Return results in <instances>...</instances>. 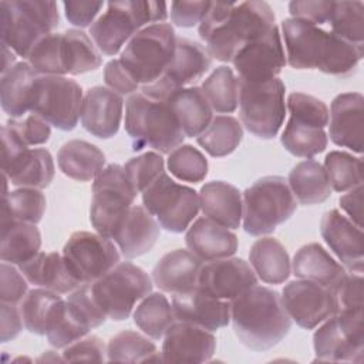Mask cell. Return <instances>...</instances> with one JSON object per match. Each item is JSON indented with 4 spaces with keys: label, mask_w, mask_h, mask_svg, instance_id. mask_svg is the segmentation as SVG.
I'll return each instance as SVG.
<instances>
[{
    "label": "cell",
    "mask_w": 364,
    "mask_h": 364,
    "mask_svg": "<svg viewBox=\"0 0 364 364\" xmlns=\"http://www.w3.org/2000/svg\"><path fill=\"white\" fill-rule=\"evenodd\" d=\"M274 24V13L266 1H210L198 33L210 57L222 63H232L235 54L245 44Z\"/></svg>",
    "instance_id": "1"
},
{
    "label": "cell",
    "mask_w": 364,
    "mask_h": 364,
    "mask_svg": "<svg viewBox=\"0 0 364 364\" xmlns=\"http://www.w3.org/2000/svg\"><path fill=\"white\" fill-rule=\"evenodd\" d=\"M282 31L287 63L296 70L348 75L364 55V46L351 44L309 21L286 18L282 23Z\"/></svg>",
    "instance_id": "2"
},
{
    "label": "cell",
    "mask_w": 364,
    "mask_h": 364,
    "mask_svg": "<svg viewBox=\"0 0 364 364\" xmlns=\"http://www.w3.org/2000/svg\"><path fill=\"white\" fill-rule=\"evenodd\" d=\"M230 320L239 341L253 351L273 348L291 327L280 293L257 284L230 301Z\"/></svg>",
    "instance_id": "3"
},
{
    "label": "cell",
    "mask_w": 364,
    "mask_h": 364,
    "mask_svg": "<svg viewBox=\"0 0 364 364\" xmlns=\"http://www.w3.org/2000/svg\"><path fill=\"white\" fill-rule=\"evenodd\" d=\"M124 127L134 151L149 146L159 154H169L185 139L168 97L149 95L141 90L129 95L125 102Z\"/></svg>",
    "instance_id": "4"
},
{
    "label": "cell",
    "mask_w": 364,
    "mask_h": 364,
    "mask_svg": "<svg viewBox=\"0 0 364 364\" xmlns=\"http://www.w3.org/2000/svg\"><path fill=\"white\" fill-rule=\"evenodd\" d=\"M168 17L165 1H109L90 27V34L104 55H115L134 34L146 26L164 23Z\"/></svg>",
    "instance_id": "5"
},
{
    "label": "cell",
    "mask_w": 364,
    "mask_h": 364,
    "mask_svg": "<svg viewBox=\"0 0 364 364\" xmlns=\"http://www.w3.org/2000/svg\"><path fill=\"white\" fill-rule=\"evenodd\" d=\"M0 7L1 43L23 58L60 23L55 1L3 0Z\"/></svg>",
    "instance_id": "6"
},
{
    "label": "cell",
    "mask_w": 364,
    "mask_h": 364,
    "mask_svg": "<svg viewBox=\"0 0 364 364\" xmlns=\"http://www.w3.org/2000/svg\"><path fill=\"white\" fill-rule=\"evenodd\" d=\"M243 229L252 236L272 233L296 212L297 200L283 176L257 179L242 193Z\"/></svg>",
    "instance_id": "7"
},
{
    "label": "cell",
    "mask_w": 364,
    "mask_h": 364,
    "mask_svg": "<svg viewBox=\"0 0 364 364\" xmlns=\"http://www.w3.org/2000/svg\"><path fill=\"white\" fill-rule=\"evenodd\" d=\"M176 46V34L169 23L144 27L125 44L118 58L139 85L155 82L166 70Z\"/></svg>",
    "instance_id": "8"
},
{
    "label": "cell",
    "mask_w": 364,
    "mask_h": 364,
    "mask_svg": "<svg viewBox=\"0 0 364 364\" xmlns=\"http://www.w3.org/2000/svg\"><path fill=\"white\" fill-rule=\"evenodd\" d=\"M90 284L101 310L115 321L128 318L136 301L152 291V280L148 273L131 262L118 263Z\"/></svg>",
    "instance_id": "9"
},
{
    "label": "cell",
    "mask_w": 364,
    "mask_h": 364,
    "mask_svg": "<svg viewBox=\"0 0 364 364\" xmlns=\"http://www.w3.org/2000/svg\"><path fill=\"white\" fill-rule=\"evenodd\" d=\"M136 195L124 166L107 165L92 182L90 220L97 233L111 239Z\"/></svg>",
    "instance_id": "10"
},
{
    "label": "cell",
    "mask_w": 364,
    "mask_h": 364,
    "mask_svg": "<svg viewBox=\"0 0 364 364\" xmlns=\"http://www.w3.org/2000/svg\"><path fill=\"white\" fill-rule=\"evenodd\" d=\"M284 91V82L277 77L266 82H240L239 117L242 125L257 138H274L286 115Z\"/></svg>",
    "instance_id": "11"
},
{
    "label": "cell",
    "mask_w": 364,
    "mask_h": 364,
    "mask_svg": "<svg viewBox=\"0 0 364 364\" xmlns=\"http://www.w3.org/2000/svg\"><path fill=\"white\" fill-rule=\"evenodd\" d=\"M142 203L161 228L182 233L199 212V193L164 172L142 192Z\"/></svg>",
    "instance_id": "12"
},
{
    "label": "cell",
    "mask_w": 364,
    "mask_h": 364,
    "mask_svg": "<svg viewBox=\"0 0 364 364\" xmlns=\"http://www.w3.org/2000/svg\"><path fill=\"white\" fill-rule=\"evenodd\" d=\"M363 309H341L328 317L313 334L318 361H363Z\"/></svg>",
    "instance_id": "13"
},
{
    "label": "cell",
    "mask_w": 364,
    "mask_h": 364,
    "mask_svg": "<svg viewBox=\"0 0 364 364\" xmlns=\"http://www.w3.org/2000/svg\"><path fill=\"white\" fill-rule=\"evenodd\" d=\"M82 100V90L77 81L64 75H38L30 112L61 131H73L80 119Z\"/></svg>",
    "instance_id": "14"
},
{
    "label": "cell",
    "mask_w": 364,
    "mask_h": 364,
    "mask_svg": "<svg viewBox=\"0 0 364 364\" xmlns=\"http://www.w3.org/2000/svg\"><path fill=\"white\" fill-rule=\"evenodd\" d=\"M71 274L81 283H92L119 263L115 242L91 232H74L63 249Z\"/></svg>",
    "instance_id": "15"
},
{
    "label": "cell",
    "mask_w": 364,
    "mask_h": 364,
    "mask_svg": "<svg viewBox=\"0 0 364 364\" xmlns=\"http://www.w3.org/2000/svg\"><path fill=\"white\" fill-rule=\"evenodd\" d=\"M232 64L240 82H266L277 77L286 65L282 34L274 24L267 31L245 44L233 57Z\"/></svg>",
    "instance_id": "16"
},
{
    "label": "cell",
    "mask_w": 364,
    "mask_h": 364,
    "mask_svg": "<svg viewBox=\"0 0 364 364\" xmlns=\"http://www.w3.org/2000/svg\"><path fill=\"white\" fill-rule=\"evenodd\" d=\"M210 55L196 41L176 37V46L171 63L164 74L152 84L142 85L141 91L149 95L168 97L178 88L192 87L210 67Z\"/></svg>",
    "instance_id": "17"
},
{
    "label": "cell",
    "mask_w": 364,
    "mask_h": 364,
    "mask_svg": "<svg viewBox=\"0 0 364 364\" xmlns=\"http://www.w3.org/2000/svg\"><path fill=\"white\" fill-rule=\"evenodd\" d=\"M282 300L291 321L311 330L337 313L336 293L309 280H294L284 286Z\"/></svg>",
    "instance_id": "18"
},
{
    "label": "cell",
    "mask_w": 364,
    "mask_h": 364,
    "mask_svg": "<svg viewBox=\"0 0 364 364\" xmlns=\"http://www.w3.org/2000/svg\"><path fill=\"white\" fill-rule=\"evenodd\" d=\"M255 284L257 276L247 262L240 257H226L203 263L196 287L216 299L232 301Z\"/></svg>",
    "instance_id": "19"
},
{
    "label": "cell",
    "mask_w": 364,
    "mask_h": 364,
    "mask_svg": "<svg viewBox=\"0 0 364 364\" xmlns=\"http://www.w3.org/2000/svg\"><path fill=\"white\" fill-rule=\"evenodd\" d=\"M216 350V337L212 331L188 321L175 320L166 330L162 343L165 363H206Z\"/></svg>",
    "instance_id": "20"
},
{
    "label": "cell",
    "mask_w": 364,
    "mask_h": 364,
    "mask_svg": "<svg viewBox=\"0 0 364 364\" xmlns=\"http://www.w3.org/2000/svg\"><path fill=\"white\" fill-rule=\"evenodd\" d=\"M320 233L327 246L348 272H363V228L351 222L338 209H331L321 218Z\"/></svg>",
    "instance_id": "21"
},
{
    "label": "cell",
    "mask_w": 364,
    "mask_h": 364,
    "mask_svg": "<svg viewBox=\"0 0 364 364\" xmlns=\"http://www.w3.org/2000/svg\"><path fill=\"white\" fill-rule=\"evenodd\" d=\"M122 111V95L107 87L95 85L84 95L80 114L81 125L97 138H112L119 129Z\"/></svg>",
    "instance_id": "22"
},
{
    "label": "cell",
    "mask_w": 364,
    "mask_h": 364,
    "mask_svg": "<svg viewBox=\"0 0 364 364\" xmlns=\"http://www.w3.org/2000/svg\"><path fill=\"white\" fill-rule=\"evenodd\" d=\"M328 136L333 144L363 152L364 97L360 92H343L334 97L328 111Z\"/></svg>",
    "instance_id": "23"
},
{
    "label": "cell",
    "mask_w": 364,
    "mask_h": 364,
    "mask_svg": "<svg viewBox=\"0 0 364 364\" xmlns=\"http://www.w3.org/2000/svg\"><path fill=\"white\" fill-rule=\"evenodd\" d=\"M176 320L198 324L209 331L219 330L230 321V301L216 299L199 287L172 297Z\"/></svg>",
    "instance_id": "24"
},
{
    "label": "cell",
    "mask_w": 364,
    "mask_h": 364,
    "mask_svg": "<svg viewBox=\"0 0 364 364\" xmlns=\"http://www.w3.org/2000/svg\"><path fill=\"white\" fill-rule=\"evenodd\" d=\"M158 220L141 205H132L111 240L115 242L121 253L128 257H138L148 253L159 237Z\"/></svg>",
    "instance_id": "25"
},
{
    "label": "cell",
    "mask_w": 364,
    "mask_h": 364,
    "mask_svg": "<svg viewBox=\"0 0 364 364\" xmlns=\"http://www.w3.org/2000/svg\"><path fill=\"white\" fill-rule=\"evenodd\" d=\"M203 262L191 250L175 249L165 253L152 269L154 283L166 293H185L198 286Z\"/></svg>",
    "instance_id": "26"
},
{
    "label": "cell",
    "mask_w": 364,
    "mask_h": 364,
    "mask_svg": "<svg viewBox=\"0 0 364 364\" xmlns=\"http://www.w3.org/2000/svg\"><path fill=\"white\" fill-rule=\"evenodd\" d=\"M188 250L202 262L226 259L237 250V236L209 218H198L185 235Z\"/></svg>",
    "instance_id": "27"
},
{
    "label": "cell",
    "mask_w": 364,
    "mask_h": 364,
    "mask_svg": "<svg viewBox=\"0 0 364 364\" xmlns=\"http://www.w3.org/2000/svg\"><path fill=\"white\" fill-rule=\"evenodd\" d=\"M291 269L296 277L321 284L333 291L347 274L346 267L316 242L304 245L296 252Z\"/></svg>",
    "instance_id": "28"
},
{
    "label": "cell",
    "mask_w": 364,
    "mask_h": 364,
    "mask_svg": "<svg viewBox=\"0 0 364 364\" xmlns=\"http://www.w3.org/2000/svg\"><path fill=\"white\" fill-rule=\"evenodd\" d=\"M54 161L46 148H26L1 162L3 175L17 188H47L54 178Z\"/></svg>",
    "instance_id": "29"
},
{
    "label": "cell",
    "mask_w": 364,
    "mask_h": 364,
    "mask_svg": "<svg viewBox=\"0 0 364 364\" xmlns=\"http://www.w3.org/2000/svg\"><path fill=\"white\" fill-rule=\"evenodd\" d=\"M18 269L28 283L58 294L71 293L81 286L71 274L63 255L57 252H38Z\"/></svg>",
    "instance_id": "30"
},
{
    "label": "cell",
    "mask_w": 364,
    "mask_h": 364,
    "mask_svg": "<svg viewBox=\"0 0 364 364\" xmlns=\"http://www.w3.org/2000/svg\"><path fill=\"white\" fill-rule=\"evenodd\" d=\"M199 209L203 215L228 229H237L242 222V192L225 181H212L199 191Z\"/></svg>",
    "instance_id": "31"
},
{
    "label": "cell",
    "mask_w": 364,
    "mask_h": 364,
    "mask_svg": "<svg viewBox=\"0 0 364 364\" xmlns=\"http://www.w3.org/2000/svg\"><path fill=\"white\" fill-rule=\"evenodd\" d=\"M171 109L188 138H198L212 121V108L200 87H185L168 95Z\"/></svg>",
    "instance_id": "32"
},
{
    "label": "cell",
    "mask_w": 364,
    "mask_h": 364,
    "mask_svg": "<svg viewBox=\"0 0 364 364\" xmlns=\"http://www.w3.org/2000/svg\"><path fill=\"white\" fill-rule=\"evenodd\" d=\"M38 74L28 63H16L1 74L0 102L3 111L11 118H20L31 111L34 82Z\"/></svg>",
    "instance_id": "33"
},
{
    "label": "cell",
    "mask_w": 364,
    "mask_h": 364,
    "mask_svg": "<svg viewBox=\"0 0 364 364\" xmlns=\"http://www.w3.org/2000/svg\"><path fill=\"white\" fill-rule=\"evenodd\" d=\"M60 171L80 182H88L105 168V155L94 144L82 139H71L61 145L57 152Z\"/></svg>",
    "instance_id": "34"
},
{
    "label": "cell",
    "mask_w": 364,
    "mask_h": 364,
    "mask_svg": "<svg viewBox=\"0 0 364 364\" xmlns=\"http://www.w3.org/2000/svg\"><path fill=\"white\" fill-rule=\"evenodd\" d=\"M249 262L256 276L267 284H282L291 273L289 253L274 237L257 239L250 247Z\"/></svg>",
    "instance_id": "35"
},
{
    "label": "cell",
    "mask_w": 364,
    "mask_h": 364,
    "mask_svg": "<svg viewBox=\"0 0 364 364\" xmlns=\"http://www.w3.org/2000/svg\"><path fill=\"white\" fill-rule=\"evenodd\" d=\"M287 185L296 200L306 206L321 203L331 195L326 169L314 159H306L293 166Z\"/></svg>",
    "instance_id": "36"
},
{
    "label": "cell",
    "mask_w": 364,
    "mask_h": 364,
    "mask_svg": "<svg viewBox=\"0 0 364 364\" xmlns=\"http://www.w3.org/2000/svg\"><path fill=\"white\" fill-rule=\"evenodd\" d=\"M41 247V235L33 223L1 220L0 257L3 262L20 266L34 257Z\"/></svg>",
    "instance_id": "37"
},
{
    "label": "cell",
    "mask_w": 364,
    "mask_h": 364,
    "mask_svg": "<svg viewBox=\"0 0 364 364\" xmlns=\"http://www.w3.org/2000/svg\"><path fill=\"white\" fill-rule=\"evenodd\" d=\"M90 330L91 326L87 318L68 300H61L54 310L46 336L53 347L65 348L85 337Z\"/></svg>",
    "instance_id": "38"
},
{
    "label": "cell",
    "mask_w": 364,
    "mask_h": 364,
    "mask_svg": "<svg viewBox=\"0 0 364 364\" xmlns=\"http://www.w3.org/2000/svg\"><path fill=\"white\" fill-rule=\"evenodd\" d=\"M243 138V127L235 117L216 115L208 128L196 138V142L215 158L232 154Z\"/></svg>",
    "instance_id": "39"
},
{
    "label": "cell",
    "mask_w": 364,
    "mask_h": 364,
    "mask_svg": "<svg viewBox=\"0 0 364 364\" xmlns=\"http://www.w3.org/2000/svg\"><path fill=\"white\" fill-rule=\"evenodd\" d=\"M63 51L67 74L78 75L94 71L102 64V57L88 34L70 28L63 33Z\"/></svg>",
    "instance_id": "40"
},
{
    "label": "cell",
    "mask_w": 364,
    "mask_h": 364,
    "mask_svg": "<svg viewBox=\"0 0 364 364\" xmlns=\"http://www.w3.org/2000/svg\"><path fill=\"white\" fill-rule=\"evenodd\" d=\"M175 320L172 304L162 293L151 291L134 311V323L136 327L154 340L162 338Z\"/></svg>",
    "instance_id": "41"
},
{
    "label": "cell",
    "mask_w": 364,
    "mask_h": 364,
    "mask_svg": "<svg viewBox=\"0 0 364 364\" xmlns=\"http://www.w3.org/2000/svg\"><path fill=\"white\" fill-rule=\"evenodd\" d=\"M280 142L291 155L311 159L327 148L328 136L324 128L289 118L282 132Z\"/></svg>",
    "instance_id": "42"
},
{
    "label": "cell",
    "mask_w": 364,
    "mask_h": 364,
    "mask_svg": "<svg viewBox=\"0 0 364 364\" xmlns=\"http://www.w3.org/2000/svg\"><path fill=\"white\" fill-rule=\"evenodd\" d=\"M200 88L212 111L218 114H232L239 105L240 81L228 65L216 67Z\"/></svg>",
    "instance_id": "43"
},
{
    "label": "cell",
    "mask_w": 364,
    "mask_h": 364,
    "mask_svg": "<svg viewBox=\"0 0 364 364\" xmlns=\"http://www.w3.org/2000/svg\"><path fill=\"white\" fill-rule=\"evenodd\" d=\"M107 360L117 363L162 361L156 346L145 336L124 330L112 336L107 344Z\"/></svg>",
    "instance_id": "44"
},
{
    "label": "cell",
    "mask_w": 364,
    "mask_h": 364,
    "mask_svg": "<svg viewBox=\"0 0 364 364\" xmlns=\"http://www.w3.org/2000/svg\"><path fill=\"white\" fill-rule=\"evenodd\" d=\"M61 296L51 290L38 287L28 290L20 303L24 327L34 334L44 336Z\"/></svg>",
    "instance_id": "45"
},
{
    "label": "cell",
    "mask_w": 364,
    "mask_h": 364,
    "mask_svg": "<svg viewBox=\"0 0 364 364\" xmlns=\"http://www.w3.org/2000/svg\"><path fill=\"white\" fill-rule=\"evenodd\" d=\"M46 212V196L36 188H18L3 193L1 220L38 223Z\"/></svg>",
    "instance_id": "46"
},
{
    "label": "cell",
    "mask_w": 364,
    "mask_h": 364,
    "mask_svg": "<svg viewBox=\"0 0 364 364\" xmlns=\"http://www.w3.org/2000/svg\"><path fill=\"white\" fill-rule=\"evenodd\" d=\"M324 169L331 189L347 192L363 185V159L344 151H331L326 155Z\"/></svg>",
    "instance_id": "47"
},
{
    "label": "cell",
    "mask_w": 364,
    "mask_h": 364,
    "mask_svg": "<svg viewBox=\"0 0 364 364\" xmlns=\"http://www.w3.org/2000/svg\"><path fill=\"white\" fill-rule=\"evenodd\" d=\"M328 23L331 33L340 38L364 46V4L361 1H334Z\"/></svg>",
    "instance_id": "48"
},
{
    "label": "cell",
    "mask_w": 364,
    "mask_h": 364,
    "mask_svg": "<svg viewBox=\"0 0 364 364\" xmlns=\"http://www.w3.org/2000/svg\"><path fill=\"white\" fill-rule=\"evenodd\" d=\"M168 171L182 182L198 183L208 175V159L195 146L182 144L168 155Z\"/></svg>",
    "instance_id": "49"
},
{
    "label": "cell",
    "mask_w": 364,
    "mask_h": 364,
    "mask_svg": "<svg viewBox=\"0 0 364 364\" xmlns=\"http://www.w3.org/2000/svg\"><path fill=\"white\" fill-rule=\"evenodd\" d=\"M28 64L38 75H64L63 33H51L41 38L28 55Z\"/></svg>",
    "instance_id": "50"
},
{
    "label": "cell",
    "mask_w": 364,
    "mask_h": 364,
    "mask_svg": "<svg viewBox=\"0 0 364 364\" xmlns=\"http://www.w3.org/2000/svg\"><path fill=\"white\" fill-rule=\"evenodd\" d=\"M125 173L138 193H142L159 175L165 172V162L158 152H145L131 158L124 165Z\"/></svg>",
    "instance_id": "51"
},
{
    "label": "cell",
    "mask_w": 364,
    "mask_h": 364,
    "mask_svg": "<svg viewBox=\"0 0 364 364\" xmlns=\"http://www.w3.org/2000/svg\"><path fill=\"white\" fill-rule=\"evenodd\" d=\"M290 118L307 122L320 128L328 125V107L321 100L304 94V92H291L287 97V105Z\"/></svg>",
    "instance_id": "52"
},
{
    "label": "cell",
    "mask_w": 364,
    "mask_h": 364,
    "mask_svg": "<svg viewBox=\"0 0 364 364\" xmlns=\"http://www.w3.org/2000/svg\"><path fill=\"white\" fill-rule=\"evenodd\" d=\"M7 125L11 127L28 146L46 144L51 135L50 124L37 114H30L23 119L11 118L7 121Z\"/></svg>",
    "instance_id": "53"
},
{
    "label": "cell",
    "mask_w": 364,
    "mask_h": 364,
    "mask_svg": "<svg viewBox=\"0 0 364 364\" xmlns=\"http://www.w3.org/2000/svg\"><path fill=\"white\" fill-rule=\"evenodd\" d=\"M27 279L23 276L20 269L17 270L13 264L3 262L0 266V299L3 303L17 304L21 303L28 291Z\"/></svg>",
    "instance_id": "54"
},
{
    "label": "cell",
    "mask_w": 364,
    "mask_h": 364,
    "mask_svg": "<svg viewBox=\"0 0 364 364\" xmlns=\"http://www.w3.org/2000/svg\"><path fill=\"white\" fill-rule=\"evenodd\" d=\"M107 347L97 336L82 337L67 346L63 353V361H95L104 363L107 360Z\"/></svg>",
    "instance_id": "55"
},
{
    "label": "cell",
    "mask_w": 364,
    "mask_h": 364,
    "mask_svg": "<svg viewBox=\"0 0 364 364\" xmlns=\"http://www.w3.org/2000/svg\"><path fill=\"white\" fill-rule=\"evenodd\" d=\"M334 9V1H310V0H294L289 3V13L291 18L309 21L316 26L328 23Z\"/></svg>",
    "instance_id": "56"
},
{
    "label": "cell",
    "mask_w": 364,
    "mask_h": 364,
    "mask_svg": "<svg viewBox=\"0 0 364 364\" xmlns=\"http://www.w3.org/2000/svg\"><path fill=\"white\" fill-rule=\"evenodd\" d=\"M363 272H348L346 274L344 280L334 291L338 310L363 309Z\"/></svg>",
    "instance_id": "57"
},
{
    "label": "cell",
    "mask_w": 364,
    "mask_h": 364,
    "mask_svg": "<svg viewBox=\"0 0 364 364\" xmlns=\"http://www.w3.org/2000/svg\"><path fill=\"white\" fill-rule=\"evenodd\" d=\"M210 1H172L171 20L178 27H193L205 17Z\"/></svg>",
    "instance_id": "58"
},
{
    "label": "cell",
    "mask_w": 364,
    "mask_h": 364,
    "mask_svg": "<svg viewBox=\"0 0 364 364\" xmlns=\"http://www.w3.org/2000/svg\"><path fill=\"white\" fill-rule=\"evenodd\" d=\"M104 81L109 90L119 95H132L138 91L139 84H136L132 77L122 67L119 60H111L104 68Z\"/></svg>",
    "instance_id": "59"
},
{
    "label": "cell",
    "mask_w": 364,
    "mask_h": 364,
    "mask_svg": "<svg viewBox=\"0 0 364 364\" xmlns=\"http://www.w3.org/2000/svg\"><path fill=\"white\" fill-rule=\"evenodd\" d=\"M67 20L77 27H91L95 17L101 11L104 1H64Z\"/></svg>",
    "instance_id": "60"
},
{
    "label": "cell",
    "mask_w": 364,
    "mask_h": 364,
    "mask_svg": "<svg viewBox=\"0 0 364 364\" xmlns=\"http://www.w3.org/2000/svg\"><path fill=\"white\" fill-rule=\"evenodd\" d=\"M0 307V340L1 343H7L20 334L24 321L21 311L16 307V304L1 301Z\"/></svg>",
    "instance_id": "61"
},
{
    "label": "cell",
    "mask_w": 364,
    "mask_h": 364,
    "mask_svg": "<svg viewBox=\"0 0 364 364\" xmlns=\"http://www.w3.org/2000/svg\"><path fill=\"white\" fill-rule=\"evenodd\" d=\"M340 208L348 215V219L363 228V185L350 189L338 199Z\"/></svg>",
    "instance_id": "62"
},
{
    "label": "cell",
    "mask_w": 364,
    "mask_h": 364,
    "mask_svg": "<svg viewBox=\"0 0 364 364\" xmlns=\"http://www.w3.org/2000/svg\"><path fill=\"white\" fill-rule=\"evenodd\" d=\"M16 53L3 44V61H1V74L7 73L16 64Z\"/></svg>",
    "instance_id": "63"
}]
</instances>
